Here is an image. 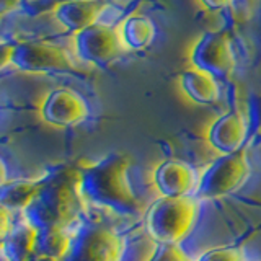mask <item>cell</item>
<instances>
[{"instance_id": "7a4b0ae2", "label": "cell", "mask_w": 261, "mask_h": 261, "mask_svg": "<svg viewBox=\"0 0 261 261\" xmlns=\"http://www.w3.org/2000/svg\"><path fill=\"white\" fill-rule=\"evenodd\" d=\"M129 160L124 155L111 153L82 171L80 190L88 202L108 207L122 216L141 212L139 199L127 175Z\"/></svg>"}, {"instance_id": "9a60e30c", "label": "cell", "mask_w": 261, "mask_h": 261, "mask_svg": "<svg viewBox=\"0 0 261 261\" xmlns=\"http://www.w3.org/2000/svg\"><path fill=\"white\" fill-rule=\"evenodd\" d=\"M41 188H43V179H15V181H5L0 188V202L2 207L7 211H27L33 201L36 199Z\"/></svg>"}, {"instance_id": "7402d4cb", "label": "cell", "mask_w": 261, "mask_h": 261, "mask_svg": "<svg viewBox=\"0 0 261 261\" xmlns=\"http://www.w3.org/2000/svg\"><path fill=\"white\" fill-rule=\"evenodd\" d=\"M232 0H201V4L207 8V10H222V8H225L228 4H230Z\"/></svg>"}, {"instance_id": "9c48e42d", "label": "cell", "mask_w": 261, "mask_h": 261, "mask_svg": "<svg viewBox=\"0 0 261 261\" xmlns=\"http://www.w3.org/2000/svg\"><path fill=\"white\" fill-rule=\"evenodd\" d=\"M41 116L51 126H75L88 116V105L70 88H56L46 96L41 106Z\"/></svg>"}, {"instance_id": "ba28073f", "label": "cell", "mask_w": 261, "mask_h": 261, "mask_svg": "<svg viewBox=\"0 0 261 261\" xmlns=\"http://www.w3.org/2000/svg\"><path fill=\"white\" fill-rule=\"evenodd\" d=\"M121 36L116 30L101 23L75 33V49L80 59L98 67H106L121 54Z\"/></svg>"}, {"instance_id": "cb8c5ba5", "label": "cell", "mask_w": 261, "mask_h": 261, "mask_svg": "<svg viewBox=\"0 0 261 261\" xmlns=\"http://www.w3.org/2000/svg\"><path fill=\"white\" fill-rule=\"evenodd\" d=\"M27 261H62V259H57V258L47 256V255H41V253H35V255Z\"/></svg>"}, {"instance_id": "30bf717a", "label": "cell", "mask_w": 261, "mask_h": 261, "mask_svg": "<svg viewBox=\"0 0 261 261\" xmlns=\"http://www.w3.org/2000/svg\"><path fill=\"white\" fill-rule=\"evenodd\" d=\"M153 181L162 196H167V198H188V196L198 193L201 175L186 162L165 160L155 170Z\"/></svg>"}, {"instance_id": "7c38bea8", "label": "cell", "mask_w": 261, "mask_h": 261, "mask_svg": "<svg viewBox=\"0 0 261 261\" xmlns=\"http://www.w3.org/2000/svg\"><path fill=\"white\" fill-rule=\"evenodd\" d=\"M103 8L101 0H64L56 5L54 16L65 30L79 33L95 24Z\"/></svg>"}, {"instance_id": "d6986e66", "label": "cell", "mask_w": 261, "mask_h": 261, "mask_svg": "<svg viewBox=\"0 0 261 261\" xmlns=\"http://www.w3.org/2000/svg\"><path fill=\"white\" fill-rule=\"evenodd\" d=\"M150 261H193L178 245L159 243Z\"/></svg>"}, {"instance_id": "4fadbf2b", "label": "cell", "mask_w": 261, "mask_h": 261, "mask_svg": "<svg viewBox=\"0 0 261 261\" xmlns=\"http://www.w3.org/2000/svg\"><path fill=\"white\" fill-rule=\"evenodd\" d=\"M38 227L33 224L21 222L12 225V230L4 237L2 251L5 261H27L36 253Z\"/></svg>"}, {"instance_id": "603a6c76", "label": "cell", "mask_w": 261, "mask_h": 261, "mask_svg": "<svg viewBox=\"0 0 261 261\" xmlns=\"http://www.w3.org/2000/svg\"><path fill=\"white\" fill-rule=\"evenodd\" d=\"M18 4H20V0H0V12L5 15L7 12L13 10Z\"/></svg>"}, {"instance_id": "e0dca14e", "label": "cell", "mask_w": 261, "mask_h": 261, "mask_svg": "<svg viewBox=\"0 0 261 261\" xmlns=\"http://www.w3.org/2000/svg\"><path fill=\"white\" fill-rule=\"evenodd\" d=\"M73 237L62 227H43L38 228L36 253L47 255L57 259H64L70 251Z\"/></svg>"}, {"instance_id": "52a82bcc", "label": "cell", "mask_w": 261, "mask_h": 261, "mask_svg": "<svg viewBox=\"0 0 261 261\" xmlns=\"http://www.w3.org/2000/svg\"><path fill=\"white\" fill-rule=\"evenodd\" d=\"M191 62L196 69L211 73L216 79L230 75L235 69L232 41L224 31H209L196 43Z\"/></svg>"}, {"instance_id": "2e32d148", "label": "cell", "mask_w": 261, "mask_h": 261, "mask_svg": "<svg viewBox=\"0 0 261 261\" xmlns=\"http://www.w3.org/2000/svg\"><path fill=\"white\" fill-rule=\"evenodd\" d=\"M119 36L122 44L133 51H142L149 47L155 38V24L144 15H133L121 24Z\"/></svg>"}, {"instance_id": "5bb4252c", "label": "cell", "mask_w": 261, "mask_h": 261, "mask_svg": "<svg viewBox=\"0 0 261 261\" xmlns=\"http://www.w3.org/2000/svg\"><path fill=\"white\" fill-rule=\"evenodd\" d=\"M181 88L186 96L198 105H212L220 96L216 77L196 67L181 73Z\"/></svg>"}, {"instance_id": "5b68a950", "label": "cell", "mask_w": 261, "mask_h": 261, "mask_svg": "<svg viewBox=\"0 0 261 261\" xmlns=\"http://www.w3.org/2000/svg\"><path fill=\"white\" fill-rule=\"evenodd\" d=\"M124 240L113 232L95 224H85L73 235L70 251L62 261H121Z\"/></svg>"}, {"instance_id": "d4e9b609", "label": "cell", "mask_w": 261, "mask_h": 261, "mask_svg": "<svg viewBox=\"0 0 261 261\" xmlns=\"http://www.w3.org/2000/svg\"><path fill=\"white\" fill-rule=\"evenodd\" d=\"M59 2H64V0H56V4H59Z\"/></svg>"}, {"instance_id": "8fae6325", "label": "cell", "mask_w": 261, "mask_h": 261, "mask_svg": "<svg viewBox=\"0 0 261 261\" xmlns=\"http://www.w3.org/2000/svg\"><path fill=\"white\" fill-rule=\"evenodd\" d=\"M250 134L248 119L243 114L230 111L214 121L209 129V142L222 155L242 150Z\"/></svg>"}, {"instance_id": "ffe728a7", "label": "cell", "mask_w": 261, "mask_h": 261, "mask_svg": "<svg viewBox=\"0 0 261 261\" xmlns=\"http://www.w3.org/2000/svg\"><path fill=\"white\" fill-rule=\"evenodd\" d=\"M198 261H245V255L239 248H216L201 255Z\"/></svg>"}, {"instance_id": "277c9868", "label": "cell", "mask_w": 261, "mask_h": 261, "mask_svg": "<svg viewBox=\"0 0 261 261\" xmlns=\"http://www.w3.org/2000/svg\"><path fill=\"white\" fill-rule=\"evenodd\" d=\"M250 162L245 150L225 153L212 162V165L201 175L198 198L217 199L237 191L250 176Z\"/></svg>"}, {"instance_id": "44dd1931", "label": "cell", "mask_w": 261, "mask_h": 261, "mask_svg": "<svg viewBox=\"0 0 261 261\" xmlns=\"http://www.w3.org/2000/svg\"><path fill=\"white\" fill-rule=\"evenodd\" d=\"M248 124H250V133L256 137H261V93L253 98L250 103Z\"/></svg>"}, {"instance_id": "6da1fadb", "label": "cell", "mask_w": 261, "mask_h": 261, "mask_svg": "<svg viewBox=\"0 0 261 261\" xmlns=\"http://www.w3.org/2000/svg\"><path fill=\"white\" fill-rule=\"evenodd\" d=\"M82 171L73 167L56 168L43 179L36 199L24 211V217L38 228H67L85 212V198L80 190Z\"/></svg>"}, {"instance_id": "3957f363", "label": "cell", "mask_w": 261, "mask_h": 261, "mask_svg": "<svg viewBox=\"0 0 261 261\" xmlns=\"http://www.w3.org/2000/svg\"><path fill=\"white\" fill-rule=\"evenodd\" d=\"M198 201L188 198H167L155 201L145 216V230L157 243L179 245L198 219Z\"/></svg>"}, {"instance_id": "8992f818", "label": "cell", "mask_w": 261, "mask_h": 261, "mask_svg": "<svg viewBox=\"0 0 261 261\" xmlns=\"http://www.w3.org/2000/svg\"><path fill=\"white\" fill-rule=\"evenodd\" d=\"M12 65L21 72H67L73 69L69 54L46 41H21L13 46Z\"/></svg>"}, {"instance_id": "ac0fdd59", "label": "cell", "mask_w": 261, "mask_h": 261, "mask_svg": "<svg viewBox=\"0 0 261 261\" xmlns=\"http://www.w3.org/2000/svg\"><path fill=\"white\" fill-rule=\"evenodd\" d=\"M159 243L149 233L134 237L129 243L124 242L121 261H150Z\"/></svg>"}]
</instances>
